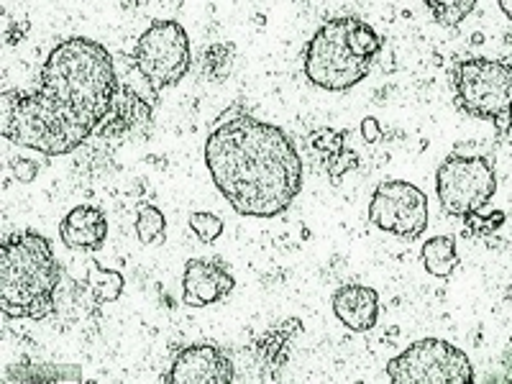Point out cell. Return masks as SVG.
Masks as SVG:
<instances>
[{
  "label": "cell",
  "mask_w": 512,
  "mask_h": 384,
  "mask_svg": "<svg viewBox=\"0 0 512 384\" xmlns=\"http://www.w3.org/2000/svg\"><path fill=\"white\" fill-rule=\"evenodd\" d=\"M423 3L438 24L448 26V29L459 26L477 8V0H423Z\"/></svg>",
  "instance_id": "ffe728a7"
},
{
  "label": "cell",
  "mask_w": 512,
  "mask_h": 384,
  "mask_svg": "<svg viewBox=\"0 0 512 384\" xmlns=\"http://www.w3.org/2000/svg\"><path fill=\"white\" fill-rule=\"evenodd\" d=\"M428 195L405 180H384L369 200V223L400 239H420L428 228Z\"/></svg>",
  "instance_id": "30bf717a"
},
{
  "label": "cell",
  "mask_w": 512,
  "mask_h": 384,
  "mask_svg": "<svg viewBox=\"0 0 512 384\" xmlns=\"http://www.w3.org/2000/svg\"><path fill=\"white\" fill-rule=\"evenodd\" d=\"M149 121V105L141 95L131 93V90H118L116 100H113V108L108 113V118L103 121V126L98 128L100 136H118L126 134L131 128L141 126V123Z\"/></svg>",
  "instance_id": "2e32d148"
},
{
  "label": "cell",
  "mask_w": 512,
  "mask_h": 384,
  "mask_svg": "<svg viewBox=\"0 0 512 384\" xmlns=\"http://www.w3.org/2000/svg\"><path fill=\"white\" fill-rule=\"evenodd\" d=\"M36 172H39V164L31 162V159H16L13 162V175H16V180L31 182L36 177Z\"/></svg>",
  "instance_id": "603a6c76"
},
{
  "label": "cell",
  "mask_w": 512,
  "mask_h": 384,
  "mask_svg": "<svg viewBox=\"0 0 512 384\" xmlns=\"http://www.w3.org/2000/svg\"><path fill=\"white\" fill-rule=\"evenodd\" d=\"M205 164L239 216H280L303 190L305 167L290 136L239 105L218 118L205 139Z\"/></svg>",
  "instance_id": "6da1fadb"
},
{
  "label": "cell",
  "mask_w": 512,
  "mask_h": 384,
  "mask_svg": "<svg viewBox=\"0 0 512 384\" xmlns=\"http://www.w3.org/2000/svg\"><path fill=\"white\" fill-rule=\"evenodd\" d=\"M497 192L495 164L487 157L451 154L436 172V195L448 216L466 218L479 213Z\"/></svg>",
  "instance_id": "9c48e42d"
},
{
  "label": "cell",
  "mask_w": 512,
  "mask_h": 384,
  "mask_svg": "<svg viewBox=\"0 0 512 384\" xmlns=\"http://www.w3.org/2000/svg\"><path fill=\"white\" fill-rule=\"evenodd\" d=\"M361 136H364L369 144L382 139V128H379L377 118H364V121H361Z\"/></svg>",
  "instance_id": "cb8c5ba5"
},
{
  "label": "cell",
  "mask_w": 512,
  "mask_h": 384,
  "mask_svg": "<svg viewBox=\"0 0 512 384\" xmlns=\"http://www.w3.org/2000/svg\"><path fill=\"white\" fill-rule=\"evenodd\" d=\"M333 313L349 331L367 333L377 326L379 295L367 285H344L333 292Z\"/></svg>",
  "instance_id": "9a60e30c"
},
{
  "label": "cell",
  "mask_w": 512,
  "mask_h": 384,
  "mask_svg": "<svg viewBox=\"0 0 512 384\" xmlns=\"http://www.w3.org/2000/svg\"><path fill=\"white\" fill-rule=\"evenodd\" d=\"M59 264L52 241L36 231H16L0 249V310L6 318H47L54 310Z\"/></svg>",
  "instance_id": "3957f363"
},
{
  "label": "cell",
  "mask_w": 512,
  "mask_h": 384,
  "mask_svg": "<svg viewBox=\"0 0 512 384\" xmlns=\"http://www.w3.org/2000/svg\"><path fill=\"white\" fill-rule=\"evenodd\" d=\"M136 236L144 246L159 244L167 236V218L157 205H141L136 213Z\"/></svg>",
  "instance_id": "d6986e66"
},
{
  "label": "cell",
  "mask_w": 512,
  "mask_h": 384,
  "mask_svg": "<svg viewBox=\"0 0 512 384\" xmlns=\"http://www.w3.org/2000/svg\"><path fill=\"white\" fill-rule=\"evenodd\" d=\"M0 131L8 141L47 157H62L80 149L95 134L77 113L64 108L44 90H11L3 95Z\"/></svg>",
  "instance_id": "277c9868"
},
{
  "label": "cell",
  "mask_w": 512,
  "mask_h": 384,
  "mask_svg": "<svg viewBox=\"0 0 512 384\" xmlns=\"http://www.w3.org/2000/svg\"><path fill=\"white\" fill-rule=\"evenodd\" d=\"M169 384H231L236 382V361L216 344L187 346L167 372Z\"/></svg>",
  "instance_id": "8fae6325"
},
{
  "label": "cell",
  "mask_w": 512,
  "mask_h": 384,
  "mask_svg": "<svg viewBox=\"0 0 512 384\" xmlns=\"http://www.w3.org/2000/svg\"><path fill=\"white\" fill-rule=\"evenodd\" d=\"M500 8L507 16V21H512V0H500Z\"/></svg>",
  "instance_id": "d4e9b609"
},
{
  "label": "cell",
  "mask_w": 512,
  "mask_h": 384,
  "mask_svg": "<svg viewBox=\"0 0 512 384\" xmlns=\"http://www.w3.org/2000/svg\"><path fill=\"white\" fill-rule=\"evenodd\" d=\"M387 377L395 384H469L474 367L459 346L443 338H423L390 359Z\"/></svg>",
  "instance_id": "52a82bcc"
},
{
  "label": "cell",
  "mask_w": 512,
  "mask_h": 384,
  "mask_svg": "<svg viewBox=\"0 0 512 384\" xmlns=\"http://www.w3.org/2000/svg\"><path fill=\"white\" fill-rule=\"evenodd\" d=\"M123 274L116 269H103L100 264H90L88 287L93 290V297L98 303H116L123 295Z\"/></svg>",
  "instance_id": "ac0fdd59"
},
{
  "label": "cell",
  "mask_w": 512,
  "mask_h": 384,
  "mask_svg": "<svg viewBox=\"0 0 512 384\" xmlns=\"http://www.w3.org/2000/svg\"><path fill=\"white\" fill-rule=\"evenodd\" d=\"M190 228L192 233L203 241V244H216V241L223 236V221L216 216V213H208V210L192 213Z\"/></svg>",
  "instance_id": "44dd1931"
},
{
  "label": "cell",
  "mask_w": 512,
  "mask_h": 384,
  "mask_svg": "<svg viewBox=\"0 0 512 384\" xmlns=\"http://www.w3.org/2000/svg\"><path fill=\"white\" fill-rule=\"evenodd\" d=\"M39 90L77 113L98 134L121 85L111 52L98 41L72 36L49 52L41 67Z\"/></svg>",
  "instance_id": "7a4b0ae2"
},
{
  "label": "cell",
  "mask_w": 512,
  "mask_h": 384,
  "mask_svg": "<svg viewBox=\"0 0 512 384\" xmlns=\"http://www.w3.org/2000/svg\"><path fill=\"white\" fill-rule=\"evenodd\" d=\"M423 267L428 274L446 280L459 267V254H456V241L451 236H433L423 244Z\"/></svg>",
  "instance_id": "e0dca14e"
},
{
  "label": "cell",
  "mask_w": 512,
  "mask_h": 384,
  "mask_svg": "<svg viewBox=\"0 0 512 384\" xmlns=\"http://www.w3.org/2000/svg\"><path fill=\"white\" fill-rule=\"evenodd\" d=\"M464 221H466V226H469V231H472V228L477 231L479 226H482V231H497V228L505 223V213H502V210H495V213H492L489 218H484V221H479L477 213H472V216H466Z\"/></svg>",
  "instance_id": "7402d4cb"
},
{
  "label": "cell",
  "mask_w": 512,
  "mask_h": 384,
  "mask_svg": "<svg viewBox=\"0 0 512 384\" xmlns=\"http://www.w3.org/2000/svg\"><path fill=\"white\" fill-rule=\"evenodd\" d=\"M59 236L72 251H98L108 239V218L98 205H75L59 223Z\"/></svg>",
  "instance_id": "5bb4252c"
},
{
  "label": "cell",
  "mask_w": 512,
  "mask_h": 384,
  "mask_svg": "<svg viewBox=\"0 0 512 384\" xmlns=\"http://www.w3.org/2000/svg\"><path fill=\"white\" fill-rule=\"evenodd\" d=\"M351 18H333L320 26L303 52L305 77L315 88L344 93L359 85L372 70L369 59H361L349 44Z\"/></svg>",
  "instance_id": "8992f818"
},
{
  "label": "cell",
  "mask_w": 512,
  "mask_h": 384,
  "mask_svg": "<svg viewBox=\"0 0 512 384\" xmlns=\"http://www.w3.org/2000/svg\"><path fill=\"white\" fill-rule=\"evenodd\" d=\"M131 59L154 93L175 88L190 72V36L177 21H154L139 36Z\"/></svg>",
  "instance_id": "ba28073f"
},
{
  "label": "cell",
  "mask_w": 512,
  "mask_h": 384,
  "mask_svg": "<svg viewBox=\"0 0 512 384\" xmlns=\"http://www.w3.org/2000/svg\"><path fill=\"white\" fill-rule=\"evenodd\" d=\"M236 287L226 264L216 259H190L182 272V300L187 308H208L226 300Z\"/></svg>",
  "instance_id": "7c38bea8"
},
{
  "label": "cell",
  "mask_w": 512,
  "mask_h": 384,
  "mask_svg": "<svg viewBox=\"0 0 512 384\" xmlns=\"http://www.w3.org/2000/svg\"><path fill=\"white\" fill-rule=\"evenodd\" d=\"M303 331V320L300 318H287L282 320L280 326L269 328L267 333L256 338L254 344L249 346V356L254 361L256 379L259 382H274L280 379L282 367H285V359L290 354V346L297 336Z\"/></svg>",
  "instance_id": "4fadbf2b"
},
{
  "label": "cell",
  "mask_w": 512,
  "mask_h": 384,
  "mask_svg": "<svg viewBox=\"0 0 512 384\" xmlns=\"http://www.w3.org/2000/svg\"><path fill=\"white\" fill-rule=\"evenodd\" d=\"M456 103L464 113L492 121L500 134L512 128V64L500 59H459L451 70Z\"/></svg>",
  "instance_id": "5b68a950"
}]
</instances>
